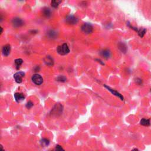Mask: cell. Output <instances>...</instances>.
<instances>
[{
    "label": "cell",
    "mask_w": 151,
    "mask_h": 151,
    "mask_svg": "<svg viewBox=\"0 0 151 151\" xmlns=\"http://www.w3.org/2000/svg\"><path fill=\"white\" fill-rule=\"evenodd\" d=\"M57 51L59 54L62 55V56H65V55H66L68 53H69L70 49L67 44L66 43H64L62 45H59L57 47Z\"/></svg>",
    "instance_id": "1"
},
{
    "label": "cell",
    "mask_w": 151,
    "mask_h": 151,
    "mask_svg": "<svg viewBox=\"0 0 151 151\" xmlns=\"http://www.w3.org/2000/svg\"><path fill=\"white\" fill-rule=\"evenodd\" d=\"M31 80L32 82L36 85H37V86H40V85H41L43 83V79L42 76H40L39 74H34V75L32 76Z\"/></svg>",
    "instance_id": "2"
},
{
    "label": "cell",
    "mask_w": 151,
    "mask_h": 151,
    "mask_svg": "<svg viewBox=\"0 0 151 151\" xmlns=\"http://www.w3.org/2000/svg\"><path fill=\"white\" fill-rule=\"evenodd\" d=\"M25 76V73L22 71H18L14 74V78L17 83H21L22 82V79Z\"/></svg>",
    "instance_id": "3"
},
{
    "label": "cell",
    "mask_w": 151,
    "mask_h": 151,
    "mask_svg": "<svg viewBox=\"0 0 151 151\" xmlns=\"http://www.w3.org/2000/svg\"><path fill=\"white\" fill-rule=\"evenodd\" d=\"M82 30L86 34H90L93 31V27L90 24L85 23L82 26Z\"/></svg>",
    "instance_id": "4"
},
{
    "label": "cell",
    "mask_w": 151,
    "mask_h": 151,
    "mask_svg": "<svg viewBox=\"0 0 151 151\" xmlns=\"http://www.w3.org/2000/svg\"><path fill=\"white\" fill-rule=\"evenodd\" d=\"M12 24L16 28H18V27H20L24 25V21L20 18H14L12 20Z\"/></svg>",
    "instance_id": "5"
},
{
    "label": "cell",
    "mask_w": 151,
    "mask_h": 151,
    "mask_svg": "<svg viewBox=\"0 0 151 151\" xmlns=\"http://www.w3.org/2000/svg\"><path fill=\"white\" fill-rule=\"evenodd\" d=\"M65 22L70 25H74L78 22V19L74 16H68L65 18Z\"/></svg>",
    "instance_id": "6"
},
{
    "label": "cell",
    "mask_w": 151,
    "mask_h": 151,
    "mask_svg": "<svg viewBox=\"0 0 151 151\" xmlns=\"http://www.w3.org/2000/svg\"><path fill=\"white\" fill-rule=\"evenodd\" d=\"M14 98L16 99V101L18 103L22 102L25 99V96L22 93H16L14 94Z\"/></svg>",
    "instance_id": "7"
},
{
    "label": "cell",
    "mask_w": 151,
    "mask_h": 151,
    "mask_svg": "<svg viewBox=\"0 0 151 151\" xmlns=\"http://www.w3.org/2000/svg\"><path fill=\"white\" fill-rule=\"evenodd\" d=\"M2 54L4 56H8L10 54L11 51V47L9 44H7L4 45L2 48Z\"/></svg>",
    "instance_id": "8"
},
{
    "label": "cell",
    "mask_w": 151,
    "mask_h": 151,
    "mask_svg": "<svg viewBox=\"0 0 151 151\" xmlns=\"http://www.w3.org/2000/svg\"><path fill=\"white\" fill-rule=\"evenodd\" d=\"M105 87L107 88V89H108V90H109L110 91V92L112 93L113 94H114V95L118 97L119 98L121 99L122 100H123V97L122 96V94H120L119 93H118V92H117V91L115 90L110 89V88L109 87L107 86H106V85H105Z\"/></svg>",
    "instance_id": "9"
},
{
    "label": "cell",
    "mask_w": 151,
    "mask_h": 151,
    "mask_svg": "<svg viewBox=\"0 0 151 151\" xmlns=\"http://www.w3.org/2000/svg\"><path fill=\"white\" fill-rule=\"evenodd\" d=\"M44 60L45 65H48V66H53L54 65V60H53V58L49 56H46Z\"/></svg>",
    "instance_id": "10"
},
{
    "label": "cell",
    "mask_w": 151,
    "mask_h": 151,
    "mask_svg": "<svg viewBox=\"0 0 151 151\" xmlns=\"http://www.w3.org/2000/svg\"><path fill=\"white\" fill-rule=\"evenodd\" d=\"M100 54H101L102 57H103L105 59H109L110 57L111 56L110 51L109 50H107V49L102 51L101 53H100Z\"/></svg>",
    "instance_id": "11"
},
{
    "label": "cell",
    "mask_w": 151,
    "mask_h": 151,
    "mask_svg": "<svg viewBox=\"0 0 151 151\" xmlns=\"http://www.w3.org/2000/svg\"><path fill=\"white\" fill-rule=\"evenodd\" d=\"M47 36H48L50 39H54L57 38V33L55 31H54V30H50V31H48V33H47Z\"/></svg>",
    "instance_id": "12"
},
{
    "label": "cell",
    "mask_w": 151,
    "mask_h": 151,
    "mask_svg": "<svg viewBox=\"0 0 151 151\" xmlns=\"http://www.w3.org/2000/svg\"><path fill=\"white\" fill-rule=\"evenodd\" d=\"M40 144L41 145L43 146V147H46V146L49 145L50 141L48 139L43 138L40 141Z\"/></svg>",
    "instance_id": "13"
},
{
    "label": "cell",
    "mask_w": 151,
    "mask_h": 151,
    "mask_svg": "<svg viewBox=\"0 0 151 151\" xmlns=\"http://www.w3.org/2000/svg\"><path fill=\"white\" fill-rule=\"evenodd\" d=\"M118 47L119 48L120 50V51H121L122 53H125L126 52V51H127V47H126V45H125L124 43H119V44Z\"/></svg>",
    "instance_id": "14"
},
{
    "label": "cell",
    "mask_w": 151,
    "mask_h": 151,
    "mask_svg": "<svg viewBox=\"0 0 151 151\" xmlns=\"http://www.w3.org/2000/svg\"><path fill=\"white\" fill-rule=\"evenodd\" d=\"M22 62H23V61L21 59H18L15 60V65H16L17 69H19L21 65L22 64Z\"/></svg>",
    "instance_id": "15"
},
{
    "label": "cell",
    "mask_w": 151,
    "mask_h": 151,
    "mask_svg": "<svg viewBox=\"0 0 151 151\" xmlns=\"http://www.w3.org/2000/svg\"><path fill=\"white\" fill-rule=\"evenodd\" d=\"M150 120L149 119H142L141 120V125H143V126H148L150 125Z\"/></svg>",
    "instance_id": "16"
},
{
    "label": "cell",
    "mask_w": 151,
    "mask_h": 151,
    "mask_svg": "<svg viewBox=\"0 0 151 151\" xmlns=\"http://www.w3.org/2000/svg\"><path fill=\"white\" fill-rule=\"evenodd\" d=\"M61 2H62V0H52L51 1V6L54 8H56Z\"/></svg>",
    "instance_id": "17"
},
{
    "label": "cell",
    "mask_w": 151,
    "mask_h": 151,
    "mask_svg": "<svg viewBox=\"0 0 151 151\" xmlns=\"http://www.w3.org/2000/svg\"><path fill=\"white\" fill-rule=\"evenodd\" d=\"M43 15L46 17H49L51 16V11L49 8H44L43 9Z\"/></svg>",
    "instance_id": "18"
},
{
    "label": "cell",
    "mask_w": 151,
    "mask_h": 151,
    "mask_svg": "<svg viewBox=\"0 0 151 151\" xmlns=\"http://www.w3.org/2000/svg\"><path fill=\"white\" fill-rule=\"evenodd\" d=\"M56 80H57V81H58V82H65V81L67 80V79H66V77H65L64 76H59L57 77Z\"/></svg>",
    "instance_id": "19"
},
{
    "label": "cell",
    "mask_w": 151,
    "mask_h": 151,
    "mask_svg": "<svg viewBox=\"0 0 151 151\" xmlns=\"http://www.w3.org/2000/svg\"><path fill=\"white\" fill-rule=\"evenodd\" d=\"M33 105H34V104H33V102L31 101H29L27 102V103L26 104V108L27 109H31L32 107L33 106Z\"/></svg>",
    "instance_id": "20"
},
{
    "label": "cell",
    "mask_w": 151,
    "mask_h": 151,
    "mask_svg": "<svg viewBox=\"0 0 151 151\" xmlns=\"http://www.w3.org/2000/svg\"><path fill=\"white\" fill-rule=\"evenodd\" d=\"M56 150L60 151H64L65 149L62 148V146H61L60 145H56Z\"/></svg>",
    "instance_id": "21"
},
{
    "label": "cell",
    "mask_w": 151,
    "mask_h": 151,
    "mask_svg": "<svg viewBox=\"0 0 151 151\" xmlns=\"http://www.w3.org/2000/svg\"><path fill=\"white\" fill-rule=\"evenodd\" d=\"M1 33H2V28H1Z\"/></svg>",
    "instance_id": "22"
},
{
    "label": "cell",
    "mask_w": 151,
    "mask_h": 151,
    "mask_svg": "<svg viewBox=\"0 0 151 151\" xmlns=\"http://www.w3.org/2000/svg\"><path fill=\"white\" fill-rule=\"evenodd\" d=\"M20 1H22V0H20Z\"/></svg>",
    "instance_id": "23"
}]
</instances>
